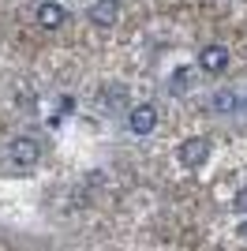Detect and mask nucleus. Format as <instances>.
Returning <instances> with one entry per match:
<instances>
[{
    "label": "nucleus",
    "instance_id": "nucleus-10",
    "mask_svg": "<svg viewBox=\"0 0 247 251\" xmlns=\"http://www.w3.org/2000/svg\"><path fill=\"white\" fill-rule=\"evenodd\" d=\"M240 236H244V240H247V221H244V229H240Z\"/></svg>",
    "mask_w": 247,
    "mask_h": 251
},
{
    "label": "nucleus",
    "instance_id": "nucleus-5",
    "mask_svg": "<svg viewBox=\"0 0 247 251\" xmlns=\"http://www.w3.org/2000/svg\"><path fill=\"white\" fill-rule=\"evenodd\" d=\"M116 15H120V4H116V0H98L90 8L94 26H116Z\"/></svg>",
    "mask_w": 247,
    "mask_h": 251
},
{
    "label": "nucleus",
    "instance_id": "nucleus-2",
    "mask_svg": "<svg viewBox=\"0 0 247 251\" xmlns=\"http://www.w3.org/2000/svg\"><path fill=\"white\" fill-rule=\"evenodd\" d=\"M127 124H131L135 135H150V131L157 127V109L154 105H135L131 116H127Z\"/></svg>",
    "mask_w": 247,
    "mask_h": 251
},
{
    "label": "nucleus",
    "instance_id": "nucleus-4",
    "mask_svg": "<svg viewBox=\"0 0 247 251\" xmlns=\"http://www.w3.org/2000/svg\"><path fill=\"white\" fill-rule=\"evenodd\" d=\"M198 64H202V72H225L228 68V49L225 45H206Z\"/></svg>",
    "mask_w": 247,
    "mask_h": 251
},
{
    "label": "nucleus",
    "instance_id": "nucleus-1",
    "mask_svg": "<svg viewBox=\"0 0 247 251\" xmlns=\"http://www.w3.org/2000/svg\"><path fill=\"white\" fill-rule=\"evenodd\" d=\"M38 154H41L38 139H15L8 147V154H4V169L8 173H26V169L38 165Z\"/></svg>",
    "mask_w": 247,
    "mask_h": 251
},
{
    "label": "nucleus",
    "instance_id": "nucleus-8",
    "mask_svg": "<svg viewBox=\"0 0 247 251\" xmlns=\"http://www.w3.org/2000/svg\"><path fill=\"white\" fill-rule=\"evenodd\" d=\"M105 101L113 105V109H124V105H127V90H124V86H109V94H105Z\"/></svg>",
    "mask_w": 247,
    "mask_h": 251
},
{
    "label": "nucleus",
    "instance_id": "nucleus-7",
    "mask_svg": "<svg viewBox=\"0 0 247 251\" xmlns=\"http://www.w3.org/2000/svg\"><path fill=\"white\" fill-rule=\"evenodd\" d=\"M214 109L217 113H244V98L232 94V90H221V94L214 98Z\"/></svg>",
    "mask_w": 247,
    "mask_h": 251
},
{
    "label": "nucleus",
    "instance_id": "nucleus-9",
    "mask_svg": "<svg viewBox=\"0 0 247 251\" xmlns=\"http://www.w3.org/2000/svg\"><path fill=\"white\" fill-rule=\"evenodd\" d=\"M187 86H191V72H176L173 75V90L180 94V90H187Z\"/></svg>",
    "mask_w": 247,
    "mask_h": 251
},
{
    "label": "nucleus",
    "instance_id": "nucleus-6",
    "mask_svg": "<svg viewBox=\"0 0 247 251\" xmlns=\"http://www.w3.org/2000/svg\"><path fill=\"white\" fill-rule=\"evenodd\" d=\"M38 23L45 26V30L64 26V8H60V4H41V8H38Z\"/></svg>",
    "mask_w": 247,
    "mask_h": 251
},
{
    "label": "nucleus",
    "instance_id": "nucleus-3",
    "mask_svg": "<svg viewBox=\"0 0 247 251\" xmlns=\"http://www.w3.org/2000/svg\"><path fill=\"white\" fill-rule=\"evenodd\" d=\"M210 157V143L206 139H187L184 147H180V161H184L187 169H198Z\"/></svg>",
    "mask_w": 247,
    "mask_h": 251
}]
</instances>
